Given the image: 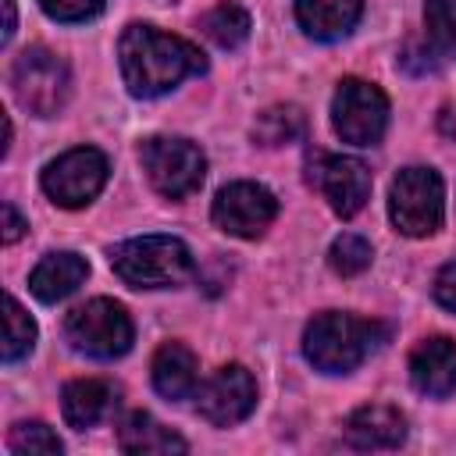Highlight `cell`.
<instances>
[{
    "mask_svg": "<svg viewBox=\"0 0 456 456\" xmlns=\"http://www.w3.org/2000/svg\"><path fill=\"white\" fill-rule=\"evenodd\" d=\"M310 185L328 200L338 217H353L370 196V171L356 157L317 153V160H310Z\"/></svg>",
    "mask_w": 456,
    "mask_h": 456,
    "instance_id": "11",
    "label": "cell"
},
{
    "mask_svg": "<svg viewBox=\"0 0 456 456\" xmlns=\"http://www.w3.org/2000/svg\"><path fill=\"white\" fill-rule=\"evenodd\" d=\"M150 374H153V388L164 399H185L196 392V356L182 342H164L153 353Z\"/></svg>",
    "mask_w": 456,
    "mask_h": 456,
    "instance_id": "18",
    "label": "cell"
},
{
    "mask_svg": "<svg viewBox=\"0 0 456 456\" xmlns=\"http://www.w3.org/2000/svg\"><path fill=\"white\" fill-rule=\"evenodd\" d=\"M363 14V0H296V21L314 39H342Z\"/></svg>",
    "mask_w": 456,
    "mask_h": 456,
    "instance_id": "15",
    "label": "cell"
},
{
    "mask_svg": "<svg viewBox=\"0 0 456 456\" xmlns=\"http://www.w3.org/2000/svg\"><path fill=\"white\" fill-rule=\"evenodd\" d=\"M132 335L135 331H132V317L125 314V306L103 296L75 306L64 321V338L71 342V349L93 360H114L128 353Z\"/></svg>",
    "mask_w": 456,
    "mask_h": 456,
    "instance_id": "5",
    "label": "cell"
},
{
    "mask_svg": "<svg viewBox=\"0 0 456 456\" xmlns=\"http://www.w3.org/2000/svg\"><path fill=\"white\" fill-rule=\"evenodd\" d=\"M385 335H388V328L378 324V321L324 310L306 324L303 353L324 374H349L385 342Z\"/></svg>",
    "mask_w": 456,
    "mask_h": 456,
    "instance_id": "2",
    "label": "cell"
},
{
    "mask_svg": "<svg viewBox=\"0 0 456 456\" xmlns=\"http://www.w3.org/2000/svg\"><path fill=\"white\" fill-rule=\"evenodd\" d=\"M7 449L14 456H57L64 445L43 420H21L7 435Z\"/></svg>",
    "mask_w": 456,
    "mask_h": 456,
    "instance_id": "23",
    "label": "cell"
},
{
    "mask_svg": "<svg viewBox=\"0 0 456 456\" xmlns=\"http://www.w3.org/2000/svg\"><path fill=\"white\" fill-rule=\"evenodd\" d=\"M370 242L367 239H360V235H353V232H346V235H338L335 242H331V249H328V264H331V271H338L342 278H353V274H360V271H367L370 267Z\"/></svg>",
    "mask_w": 456,
    "mask_h": 456,
    "instance_id": "25",
    "label": "cell"
},
{
    "mask_svg": "<svg viewBox=\"0 0 456 456\" xmlns=\"http://www.w3.org/2000/svg\"><path fill=\"white\" fill-rule=\"evenodd\" d=\"M118 61H121V75L132 96H164L171 93L182 78L189 75H203L207 61L203 53L178 36H167L153 25H128L121 32L118 43Z\"/></svg>",
    "mask_w": 456,
    "mask_h": 456,
    "instance_id": "1",
    "label": "cell"
},
{
    "mask_svg": "<svg viewBox=\"0 0 456 456\" xmlns=\"http://www.w3.org/2000/svg\"><path fill=\"white\" fill-rule=\"evenodd\" d=\"M200 25H203V36H207L210 43H217L221 50L242 46V43L249 39V28H253L249 14H246L239 4H217V7H210Z\"/></svg>",
    "mask_w": 456,
    "mask_h": 456,
    "instance_id": "21",
    "label": "cell"
},
{
    "mask_svg": "<svg viewBox=\"0 0 456 456\" xmlns=\"http://www.w3.org/2000/svg\"><path fill=\"white\" fill-rule=\"evenodd\" d=\"M118 442L125 452H185V438L175 435L171 428L157 424L150 413H132L121 420Z\"/></svg>",
    "mask_w": 456,
    "mask_h": 456,
    "instance_id": "19",
    "label": "cell"
},
{
    "mask_svg": "<svg viewBox=\"0 0 456 456\" xmlns=\"http://www.w3.org/2000/svg\"><path fill=\"white\" fill-rule=\"evenodd\" d=\"M107 182V157L96 146H75L43 167V192L57 207H86Z\"/></svg>",
    "mask_w": 456,
    "mask_h": 456,
    "instance_id": "9",
    "label": "cell"
},
{
    "mask_svg": "<svg viewBox=\"0 0 456 456\" xmlns=\"http://www.w3.org/2000/svg\"><path fill=\"white\" fill-rule=\"evenodd\" d=\"M346 438L356 449H399L406 442V417L385 403L360 406L346 420Z\"/></svg>",
    "mask_w": 456,
    "mask_h": 456,
    "instance_id": "14",
    "label": "cell"
},
{
    "mask_svg": "<svg viewBox=\"0 0 456 456\" xmlns=\"http://www.w3.org/2000/svg\"><path fill=\"white\" fill-rule=\"evenodd\" d=\"M410 381L417 392L431 399H445L456 392V342L445 335H431L410 353Z\"/></svg>",
    "mask_w": 456,
    "mask_h": 456,
    "instance_id": "13",
    "label": "cell"
},
{
    "mask_svg": "<svg viewBox=\"0 0 456 456\" xmlns=\"http://www.w3.org/2000/svg\"><path fill=\"white\" fill-rule=\"evenodd\" d=\"M32 346H36V324L21 310V303L14 296H7V314H4V360L14 363V360L28 356Z\"/></svg>",
    "mask_w": 456,
    "mask_h": 456,
    "instance_id": "22",
    "label": "cell"
},
{
    "mask_svg": "<svg viewBox=\"0 0 456 456\" xmlns=\"http://www.w3.org/2000/svg\"><path fill=\"white\" fill-rule=\"evenodd\" d=\"M4 18H7V21H4V36H0V39L7 43V39L14 36V0H4Z\"/></svg>",
    "mask_w": 456,
    "mask_h": 456,
    "instance_id": "29",
    "label": "cell"
},
{
    "mask_svg": "<svg viewBox=\"0 0 456 456\" xmlns=\"http://www.w3.org/2000/svg\"><path fill=\"white\" fill-rule=\"evenodd\" d=\"M435 299L456 314V260H449L438 274H435Z\"/></svg>",
    "mask_w": 456,
    "mask_h": 456,
    "instance_id": "27",
    "label": "cell"
},
{
    "mask_svg": "<svg viewBox=\"0 0 456 456\" xmlns=\"http://www.w3.org/2000/svg\"><path fill=\"white\" fill-rule=\"evenodd\" d=\"M39 7L53 18V21H89L103 11V0H39Z\"/></svg>",
    "mask_w": 456,
    "mask_h": 456,
    "instance_id": "26",
    "label": "cell"
},
{
    "mask_svg": "<svg viewBox=\"0 0 456 456\" xmlns=\"http://www.w3.org/2000/svg\"><path fill=\"white\" fill-rule=\"evenodd\" d=\"M256 406V381L242 363L217 367L200 388H196V410L214 428H232L246 420Z\"/></svg>",
    "mask_w": 456,
    "mask_h": 456,
    "instance_id": "10",
    "label": "cell"
},
{
    "mask_svg": "<svg viewBox=\"0 0 456 456\" xmlns=\"http://www.w3.org/2000/svg\"><path fill=\"white\" fill-rule=\"evenodd\" d=\"M331 125L342 142L374 146L388 128V96L363 78H342L331 100Z\"/></svg>",
    "mask_w": 456,
    "mask_h": 456,
    "instance_id": "8",
    "label": "cell"
},
{
    "mask_svg": "<svg viewBox=\"0 0 456 456\" xmlns=\"http://www.w3.org/2000/svg\"><path fill=\"white\" fill-rule=\"evenodd\" d=\"M139 160H142L150 185L167 200L192 196L207 175V157L200 153V146H192L189 139H178V135L146 139L139 146Z\"/></svg>",
    "mask_w": 456,
    "mask_h": 456,
    "instance_id": "6",
    "label": "cell"
},
{
    "mask_svg": "<svg viewBox=\"0 0 456 456\" xmlns=\"http://www.w3.org/2000/svg\"><path fill=\"white\" fill-rule=\"evenodd\" d=\"M214 224L239 239H256L267 232V224L278 214V200L271 189L256 182H232L214 200Z\"/></svg>",
    "mask_w": 456,
    "mask_h": 456,
    "instance_id": "12",
    "label": "cell"
},
{
    "mask_svg": "<svg viewBox=\"0 0 456 456\" xmlns=\"http://www.w3.org/2000/svg\"><path fill=\"white\" fill-rule=\"evenodd\" d=\"M428 39L442 57H456V0H428L424 4Z\"/></svg>",
    "mask_w": 456,
    "mask_h": 456,
    "instance_id": "24",
    "label": "cell"
},
{
    "mask_svg": "<svg viewBox=\"0 0 456 456\" xmlns=\"http://www.w3.org/2000/svg\"><path fill=\"white\" fill-rule=\"evenodd\" d=\"M306 132V118L296 103H278V107H267L256 125H253V139L260 146H289L296 142L299 135Z\"/></svg>",
    "mask_w": 456,
    "mask_h": 456,
    "instance_id": "20",
    "label": "cell"
},
{
    "mask_svg": "<svg viewBox=\"0 0 456 456\" xmlns=\"http://www.w3.org/2000/svg\"><path fill=\"white\" fill-rule=\"evenodd\" d=\"M25 221H21V214L14 210V203H4V242L11 246V242H18L21 235H25Z\"/></svg>",
    "mask_w": 456,
    "mask_h": 456,
    "instance_id": "28",
    "label": "cell"
},
{
    "mask_svg": "<svg viewBox=\"0 0 456 456\" xmlns=\"http://www.w3.org/2000/svg\"><path fill=\"white\" fill-rule=\"evenodd\" d=\"M114 385L110 381H100V378H78V381H68L64 385V395H61V410H64V420L75 428V431H86L93 424H100L110 406L118 403L114 399Z\"/></svg>",
    "mask_w": 456,
    "mask_h": 456,
    "instance_id": "17",
    "label": "cell"
},
{
    "mask_svg": "<svg viewBox=\"0 0 456 456\" xmlns=\"http://www.w3.org/2000/svg\"><path fill=\"white\" fill-rule=\"evenodd\" d=\"M89 274V264L78 253H46L32 274H28V289L36 299L43 303H57L64 296H71Z\"/></svg>",
    "mask_w": 456,
    "mask_h": 456,
    "instance_id": "16",
    "label": "cell"
},
{
    "mask_svg": "<svg viewBox=\"0 0 456 456\" xmlns=\"http://www.w3.org/2000/svg\"><path fill=\"white\" fill-rule=\"evenodd\" d=\"M114 274L132 289H175L192 274V253L175 235H139L110 249Z\"/></svg>",
    "mask_w": 456,
    "mask_h": 456,
    "instance_id": "3",
    "label": "cell"
},
{
    "mask_svg": "<svg viewBox=\"0 0 456 456\" xmlns=\"http://www.w3.org/2000/svg\"><path fill=\"white\" fill-rule=\"evenodd\" d=\"M11 89L18 96V103L36 114V118H53L64 103H68V93H71V75H68V64L43 50V46H32L25 53L14 57V68H11Z\"/></svg>",
    "mask_w": 456,
    "mask_h": 456,
    "instance_id": "7",
    "label": "cell"
},
{
    "mask_svg": "<svg viewBox=\"0 0 456 456\" xmlns=\"http://www.w3.org/2000/svg\"><path fill=\"white\" fill-rule=\"evenodd\" d=\"M388 214H392V224L410 239L435 235L445 217V185L438 171L403 167L388 189Z\"/></svg>",
    "mask_w": 456,
    "mask_h": 456,
    "instance_id": "4",
    "label": "cell"
}]
</instances>
